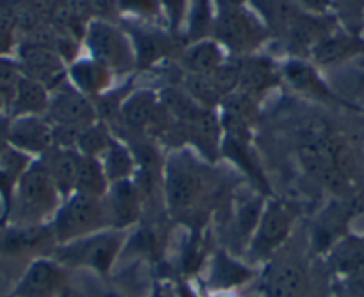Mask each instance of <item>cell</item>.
Instances as JSON below:
<instances>
[{
	"instance_id": "obj_1",
	"label": "cell",
	"mask_w": 364,
	"mask_h": 297,
	"mask_svg": "<svg viewBox=\"0 0 364 297\" xmlns=\"http://www.w3.org/2000/svg\"><path fill=\"white\" fill-rule=\"evenodd\" d=\"M55 184L43 163H36L18 181L15 206L9 209L15 226H38L36 222L54 206Z\"/></svg>"
},
{
	"instance_id": "obj_2",
	"label": "cell",
	"mask_w": 364,
	"mask_h": 297,
	"mask_svg": "<svg viewBox=\"0 0 364 297\" xmlns=\"http://www.w3.org/2000/svg\"><path fill=\"white\" fill-rule=\"evenodd\" d=\"M104 220V212L95 197L77 195L55 219L54 236L59 242H73L99 228Z\"/></svg>"
},
{
	"instance_id": "obj_3",
	"label": "cell",
	"mask_w": 364,
	"mask_h": 297,
	"mask_svg": "<svg viewBox=\"0 0 364 297\" xmlns=\"http://www.w3.org/2000/svg\"><path fill=\"white\" fill-rule=\"evenodd\" d=\"M120 249V236L117 233L97 235L93 239L73 240L61 251V260L72 265H86L106 274Z\"/></svg>"
},
{
	"instance_id": "obj_4",
	"label": "cell",
	"mask_w": 364,
	"mask_h": 297,
	"mask_svg": "<svg viewBox=\"0 0 364 297\" xmlns=\"http://www.w3.org/2000/svg\"><path fill=\"white\" fill-rule=\"evenodd\" d=\"M289 228H291V213L279 202L269 204L261 215L257 231L252 240V256L257 260L272 256L288 239Z\"/></svg>"
},
{
	"instance_id": "obj_5",
	"label": "cell",
	"mask_w": 364,
	"mask_h": 297,
	"mask_svg": "<svg viewBox=\"0 0 364 297\" xmlns=\"http://www.w3.org/2000/svg\"><path fill=\"white\" fill-rule=\"evenodd\" d=\"M61 267L55 261L38 258L26 269L9 297H55L63 286Z\"/></svg>"
},
{
	"instance_id": "obj_6",
	"label": "cell",
	"mask_w": 364,
	"mask_h": 297,
	"mask_svg": "<svg viewBox=\"0 0 364 297\" xmlns=\"http://www.w3.org/2000/svg\"><path fill=\"white\" fill-rule=\"evenodd\" d=\"M52 239L54 231L50 233L45 226H13L0 229V260H18L41 249Z\"/></svg>"
},
{
	"instance_id": "obj_7",
	"label": "cell",
	"mask_w": 364,
	"mask_h": 297,
	"mask_svg": "<svg viewBox=\"0 0 364 297\" xmlns=\"http://www.w3.org/2000/svg\"><path fill=\"white\" fill-rule=\"evenodd\" d=\"M262 286L266 297H302L306 292V272L293 260L273 261Z\"/></svg>"
},
{
	"instance_id": "obj_8",
	"label": "cell",
	"mask_w": 364,
	"mask_h": 297,
	"mask_svg": "<svg viewBox=\"0 0 364 297\" xmlns=\"http://www.w3.org/2000/svg\"><path fill=\"white\" fill-rule=\"evenodd\" d=\"M200 194V179L184 165H171L166 176L168 202L175 212H186Z\"/></svg>"
},
{
	"instance_id": "obj_9",
	"label": "cell",
	"mask_w": 364,
	"mask_h": 297,
	"mask_svg": "<svg viewBox=\"0 0 364 297\" xmlns=\"http://www.w3.org/2000/svg\"><path fill=\"white\" fill-rule=\"evenodd\" d=\"M52 131L34 117H20L9 125V143L22 152H41L52 142Z\"/></svg>"
},
{
	"instance_id": "obj_10",
	"label": "cell",
	"mask_w": 364,
	"mask_h": 297,
	"mask_svg": "<svg viewBox=\"0 0 364 297\" xmlns=\"http://www.w3.org/2000/svg\"><path fill=\"white\" fill-rule=\"evenodd\" d=\"M328 264L339 276L363 274L364 272V240L363 236L345 235L328 251Z\"/></svg>"
},
{
	"instance_id": "obj_11",
	"label": "cell",
	"mask_w": 364,
	"mask_h": 297,
	"mask_svg": "<svg viewBox=\"0 0 364 297\" xmlns=\"http://www.w3.org/2000/svg\"><path fill=\"white\" fill-rule=\"evenodd\" d=\"M314 59L321 65L341 61L353 54H364V43L352 33H328L313 48Z\"/></svg>"
},
{
	"instance_id": "obj_12",
	"label": "cell",
	"mask_w": 364,
	"mask_h": 297,
	"mask_svg": "<svg viewBox=\"0 0 364 297\" xmlns=\"http://www.w3.org/2000/svg\"><path fill=\"white\" fill-rule=\"evenodd\" d=\"M50 113L59 125L66 127H84L93 120V110L86 99L73 92L59 93L50 104Z\"/></svg>"
},
{
	"instance_id": "obj_13",
	"label": "cell",
	"mask_w": 364,
	"mask_h": 297,
	"mask_svg": "<svg viewBox=\"0 0 364 297\" xmlns=\"http://www.w3.org/2000/svg\"><path fill=\"white\" fill-rule=\"evenodd\" d=\"M255 33L257 27L247 13L237 8L223 11L218 26V36L230 47L245 48L255 40Z\"/></svg>"
},
{
	"instance_id": "obj_14",
	"label": "cell",
	"mask_w": 364,
	"mask_h": 297,
	"mask_svg": "<svg viewBox=\"0 0 364 297\" xmlns=\"http://www.w3.org/2000/svg\"><path fill=\"white\" fill-rule=\"evenodd\" d=\"M90 45L95 58L106 65L118 66L125 59L124 41L118 36L117 31L109 29L104 24H95L91 27Z\"/></svg>"
},
{
	"instance_id": "obj_15",
	"label": "cell",
	"mask_w": 364,
	"mask_h": 297,
	"mask_svg": "<svg viewBox=\"0 0 364 297\" xmlns=\"http://www.w3.org/2000/svg\"><path fill=\"white\" fill-rule=\"evenodd\" d=\"M47 106V93L41 83L34 81V79H20L18 88H16L15 99L11 103V110L15 115H26V113H38V111L45 110Z\"/></svg>"
},
{
	"instance_id": "obj_16",
	"label": "cell",
	"mask_w": 364,
	"mask_h": 297,
	"mask_svg": "<svg viewBox=\"0 0 364 297\" xmlns=\"http://www.w3.org/2000/svg\"><path fill=\"white\" fill-rule=\"evenodd\" d=\"M345 213L339 208L328 209L323 215V219L316 224V229H314L313 242L316 251L320 253H328L331 247L338 242L339 239H343V226H345Z\"/></svg>"
},
{
	"instance_id": "obj_17",
	"label": "cell",
	"mask_w": 364,
	"mask_h": 297,
	"mask_svg": "<svg viewBox=\"0 0 364 297\" xmlns=\"http://www.w3.org/2000/svg\"><path fill=\"white\" fill-rule=\"evenodd\" d=\"M250 278V271L237 261L230 260L225 254H218L213 264L211 283L218 288H230V286L243 285Z\"/></svg>"
},
{
	"instance_id": "obj_18",
	"label": "cell",
	"mask_w": 364,
	"mask_h": 297,
	"mask_svg": "<svg viewBox=\"0 0 364 297\" xmlns=\"http://www.w3.org/2000/svg\"><path fill=\"white\" fill-rule=\"evenodd\" d=\"M22 59L27 68H29L31 75H34L38 79V83L54 78L55 73H59V70H61L55 56L52 52L45 51V48L36 47V45H31V47L23 48Z\"/></svg>"
},
{
	"instance_id": "obj_19",
	"label": "cell",
	"mask_w": 364,
	"mask_h": 297,
	"mask_svg": "<svg viewBox=\"0 0 364 297\" xmlns=\"http://www.w3.org/2000/svg\"><path fill=\"white\" fill-rule=\"evenodd\" d=\"M331 33L325 20L311 19V16H295L289 26V38L296 47H309L313 41H320Z\"/></svg>"
},
{
	"instance_id": "obj_20",
	"label": "cell",
	"mask_w": 364,
	"mask_h": 297,
	"mask_svg": "<svg viewBox=\"0 0 364 297\" xmlns=\"http://www.w3.org/2000/svg\"><path fill=\"white\" fill-rule=\"evenodd\" d=\"M47 167L55 188L61 192H68L77 183V169H79V158L70 152H58L52 156Z\"/></svg>"
},
{
	"instance_id": "obj_21",
	"label": "cell",
	"mask_w": 364,
	"mask_h": 297,
	"mask_svg": "<svg viewBox=\"0 0 364 297\" xmlns=\"http://www.w3.org/2000/svg\"><path fill=\"white\" fill-rule=\"evenodd\" d=\"M111 212H113V220L117 226L129 224L138 215V199H136L134 188L127 181H120L114 188Z\"/></svg>"
},
{
	"instance_id": "obj_22",
	"label": "cell",
	"mask_w": 364,
	"mask_h": 297,
	"mask_svg": "<svg viewBox=\"0 0 364 297\" xmlns=\"http://www.w3.org/2000/svg\"><path fill=\"white\" fill-rule=\"evenodd\" d=\"M222 63V54L213 43H200L188 52L186 65L188 68L198 75H211Z\"/></svg>"
},
{
	"instance_id": "obj_23",
	"label": "cell",
	"mask_w": 364,
	"mask_h": 297,
	"mask_svg": "<svg viewBox=\"0 0 364 297\" xmlns=\"http://www.w3.org/2000/svg\"><path fill=\"white\" fill-rule=\"evenodd\" d=\"M77 187L84 195L97 197L104 192V174L100 170L99 163L91 158L79 160V169H77Z\"/></svg>"
},
{
	"instance_id": "obj_24",
	"label": "cell",
	"mask_w": 364,
	"mask_h": 297,
	"mask_svg": "<svg viewBox=\"0 0 364 297\" xmlns=\"http://www.w3.org/2000/svg\"><path fill=\"white\" fill-rule=\"evenodd\" d=\"M190 124L195 142H198L202 149L215 151L216 142H218V122H216L215 115L198 110L197 115L190 120Z\"/></svg>"
},
{
	"instance_id": "obj_25",
	"label": "cell",
	"mask_w": 364,
	"mask_h": 297,
	"mask_svg": "<svg viewBox=\"0 0 364 297\" xmlns=\"http://www.w3.org/2000/svg\"><path fill=\"white\" fill-rule=\"evenodd\" d=\"M286 75H288V79L295 88L309 92L313 95H327V88L321 85L320 79L316 78V73L311 70V66L304 65V63H288L286 65Z\"/></svg>"
},
{
	"instance_id": "obj_26",
	"label": "cell",
	"mask_w": 364,
	"mask_h": 297,
	"mask_svg": "<svg viewBox=\"0 0 364 297\" xmlns=\"http://www.w3.org/2000/svg\"><path fill=\"white\" fill-rule=\"evenodd\" d=\"M272 81V68L261 61H252L240 68V83L247 93L264 90Z\"/></svg>"
},
{
	"instance_id": "obj_27",
	"label": "cell",
	"mask_w": 364,
	"mask_h": 297,
	"mask_svg": "<svg viewBox=\"0 0 364 297\" xmlns=\"http://www.w3.org/2000/svg\"><path fill=\"white\" fill-rule=\"evenodd\" d=\"M154 111V99L149 93L134 95L124 108V117L131 127H143L150 120Z\"/></svg>"
},
{
	"instance_id": "obj_28",
	"label": "cell",
	"mask_w": 364,
	"mask_h": 297,
	"mask_svg": "<svg viewBox=\"0 0 364 297\" xmlns=\"http://www.w3.org/2000/svg\"><path fill=\"white\" fill-rule=\"evenodd\" d=\"M334 4L348 27V33H359L364 24V0H334Z\"/></svg>"
},
{
	"instance_id": "obj_29",
	"label": "cell",
	"mask_w": 364,
	"mask_h": 297,
	"mask_svg": "<svg viewBox=\"0 0 364 297\" xmlns=\"http://www.w3.org/2000/svg\"><path fill=\"white\" fill-rule=\"evenodd\" d=\"M20 79L22 78H20L18 68L8 59L0 58V97L4 99L6 108L11 106Z\"/></svg>"
},
{
	"instance_id": "obj_30",
	"label": "cell",
	"mask_w": 364,
	"mask_h": 297,
	"mask_svg": "<svg viewBox=\"0 0 364 297\" xmlns=\"http://www.w3.org/2000/svg\"><path fill=\"white\" fill-rule=\"evenodd\" d=\"M188 88H190L191 95L195 99L202 100L205 104L216 103V99L220 97V92L215 86V83H213L211 75H198V73H193L188 79Z\"/></svg>"
},
{
	"instance_id": "obj_31",
	"label": "cell",
	"mask_w": 364,
	"mask_h": 297,
	"mask_svg": "<svg viewBox=\"0 0 364 297\" xmlns=\"http://www.w3.org/2000/svg\"><path fill=\"white\" fill-rule=\"evenodd\" d=\"M163 100L171 113H175L177 117L184 118V120L188 122H190L198 111L186 95H182V93L175 92V90H168V92H164Z\"/></svg>"
},
{
	"instance_id": "obj_32",
	"label": "cell",
	"mask_w": 364,
	"mask_h": 297,
	"mask_svg": "<svg viewBox=\"0 0 364 297\" xmlns=\"http://www.w3.org/2000/svg\"><path fill=\"white\" fill-rule=\"evenodd\" d=\"M131 170V160L127 152L120 145H111L109 155H107V176L111 179H122Z\"/></svg>"
},
{
	"instance_id": "obj_33",
	"label": "cell",
	"mask_w": 364,
	"mask_h": 297,
	"mask_svg": "<svg viewBox=\"0 0 364 297\" xmlns=\"http://www.w3.org/2000/svg\"><path fill=\"white\" fill-rule=\"evenodd\" d=\"M211 79L215 86L218 88L220 95L222 93H229L234 86L240 83V68L230 65H220L215 72L211 73Z\"/></svg>"
},
{
	"instance_id": "obj_34",
	"label": "cell",
	"mask_w": 364,
	"mask_h": 297,
	"mask_svg": "<svg viewBox=\"0 0 364 297\" xmlns=\"http://www.w3.org/2000/svg\"><path fill=\"white\" fill-rule=\"evenodd\" d=\"M73 78L77 79L82 88L86 90H95L102 85V70L99 66H93V65H79L75 70H73Z\"/></svg>"
},
{
	"instance_id": "obj_35",
	"label": "cell",
	"mask_w": 364,
	"mask_h": 297,
	"mask_svg": "<svg viewBox=\"0 0 364 297\" xmlns=\"http://www.w3.org/2000/svg\"><path fill=\"white\" fill-rule=\"evenodd\" d=\"M338 297H364V272L363 274L341 276L336 285Z\"/></svg>"
},
{
	"instance_id": "obj_36",
	"label": "cell",
	"mask_w": 364,
	"mask_h": 297,
	"mask_svg": "<svg viewBox=\"0 0 364 297\" xmlns=\"http://www.w3.org/2000/svg\"><path fill=\"white\" fill-rule=\"evenodd\" d=\"M261 220V202H248L247 206H243L240 212V231L243 236H250V233L254 231L255 224H259Z\"/></svg>"
},
{
	"instance_id": "obj_37",
	"label": "cell",
	"mask_w": 364,
	"mask_h": 297,
	"mask_svg": "<svg viewBox=\"0 0 364 297\" xmlns=\"http://www.w3.org/2000/svg\"><path fill=\"white\" fill-rule=\"evenodd\" d=\"M79 143L86 155H93V152L100 151L106 145V136L100 131H97V129H90V131L82 132L79 136Z\"/></svg>"
},
{
	"instance_id": "obj_38",
	"label": "cell",
	"mask_w": 364,
	"mask_h": 297,
	"mask_svg": "<svg viewBox=\"0 0 364 297\" xmlns=\"http://www.w3.org/2000/svg\"><path fill=\"white\" fill-rule=\"evenodd\" d=\"M141 54L143 56H149L150 59L156 58L157 54L161 52V41L156 40V38H145V40H141Z\"/></svg>"
},
{
	"instance_id": "obj_39",
	"label": "cell",
	"mask_w": 364,
	"mask_h": 297,
	"mask_svg": "<svg viewBox=\"0 0 364 297\" xmlns=\"http://www.w3.org/2000/svg\"><path fill=\"white\" fill-rule=\"evenodd\" d=\"M9 120L4 117H0V156L4 155L11 143H9Z\"/></svg>"
},
{
	"instance_id": "obj_40",
	"label": "cell",
	"mask_w": 364,
	"mask_h": 297,
	"mask_svg": "<svg viewBox=\"0 0 364 297\" xmlns=\"http://www.w3.org/2000/svg\"><path fill=\"white\" fill-rule=\"evenodd\" d=\"M168 8H170V11L173 13V19L177 20L178 15H181V9H182V4H184V0H166Z\"/></svg>"
},
{
	"instance_id": "obj_41",
	"label": "cell",
	"mask_w": 364,
	"mask_h": 297,
	"mask_svg": "<svg viewBox=\"0 0 364 297\" xmlns=\"http://www.w3.org/2000/svg\"><path fill=\"white\" fill-rule=\"evenodd\" d=\"M4 108H6V104H4V99H2V97H0V111L4 110Z\"/></svg>"
},
{
	"instance_id": "obj_42",
	"label": "cell",
	"mask_w": 364,
	"mask_h": 297,
	"mask_svg": "<svg viewBox=\"0 0 364 297\" xmlns=\"http://www.w3.org/2000/svg\"><path fill=\"white\" fill-rule=\"evenodd\" d=\"M360 65H363V66H364V56H363V59H360Z\"/></svg>"
},
{
	"instance_id": "obj_43",
	"label": "cell",
	"mask_w": 364,
	"mask_h": 297,
	"mask_svg": "<svg viewBox=\"0 0 364 297\" xmlns=\"http://www.w3.org/2000/svg\"><path fill=\"white\" fill-rule=\"evenodd\" d=\"M107 297H117V296H107Z\"/></svg>"
},
{
	"instance_id": "obj_44",
	"label": "cell",
	"mask_w": 364,
	"mask_h": 297,
	"mask_svg": "<svg viewBox=\"0 0 364 297\" xmlns=\"http://www.w3.org/2000/svg\"><path fill=\"white\" fill-rule=\"evenodd\" d=\"M363 240H364V236H363Z\"/></svg>"
},
{
	"instance_id": "obj_45",
	"label": "cell",
	"mask_w": 364,
	"mask_h": 297,
	"mask_svg": "<svg viewBox=\"0 0 364 297\" xmlns=\"http://www.w3.org/2000/svg\"><path fill=\"white\" fill-rule=\"evenodd\" d=\"M8 297H9V296H8Z\"/></svg>"
}]
</instances>
